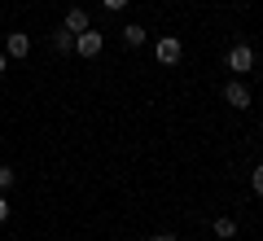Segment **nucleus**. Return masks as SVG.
<instances>
[{"instance_id":"obj_1","label":"nucleus","mask_w":263,"mask_h":241,"mask_svg":"<svg viewBox=\"0 0 263 241\" xmlns=\"http://www.w3.org/2000/svg\"><path fill=\"white\" fill-rule=\"evenodd\" d=\"M154 57H158L162 66H176L180 57H184V44H180L176 35H167V40H158V44H154Z\"/></svg>"},{"instance_id":"obj_2","label":"nucleus","mask_w":263,"mask_h":241,"mask_svg":"<svg viewBox=\"0 0 263 241\" xmlns=\"http://www.w3.org/2000/svg\"><path fill=\"white\" fill-rule=\"evenodd\" d=\"M101 44H105V40H101V31H92V27H88V31H79L75 53H79V57H97V53H101Z\"/></svg>"},{"instance_id":"obj_3","label":"nucleus","mask_w":263,"mask_h":241,"mask_svg":"<svg viewBox=\"0 0 263 241\" xmlns=\"http://www.w3.org/2000/svg\"><path fill=\"white\" fill-rule=\"evenodd\" d=\"M228 70H237V75L254 70V48H250V44H237L233 53H228Z\"/></svg>"},{"instance_id":"obj_4","label":"nucleus","mask_w":263,"mask_h":241,"mask_svg":"<svg viewBox=\"0 0 263 241\" xmlns=\"http://www.w3.org/2000/svg\"><path fill=\"white\" fill-rule=\"evenodd\" d=\"M224 101L233 105V110H246V105H250V88H246L241 79H233V84L224 88Z\"/></svg>"},{"instance_id":"obj_5","label":"nucleus","mask_w":263,"mask_h":241,"mask_svg":"<svg viewBox=\"0 0 263 241\" xmlns=\"http://www.w3.org/2000/svg\"><path fill=\"white\" fill-rule=\"evenodd\" d=\"M27 53H31V40L22 35V31H13V35H9V57H18V62H22Z\"/></svg>"},{"instance_id":"obj_6","label":"nucleus","mask_w":263,"mask_h":241,"mask_svg":"<svg viewBox=\"0 0 263 241\" xmlns=\"http://www.w3.org/2000/svg\"><path fill=\"white\" fill-rule=\"evenodd\" d=\"M66 31H70V35L88 31V13H84V9H70V13H66Z\"/></svg>"},{"instance_id":"obj_7","label":"nucleus","mask_w":263,"mask_h":241,"mask_svg":"<svg viewBox=\"0 0 263 241\" xmlns=\"http://www.w3.org/2000/svg\"><path fill=\"white\" fill-rule=\"evenodd\" d=\"M123 44H127V48H141V44H145V27H136V22L123 27Z\"/></svg>"},{"instance_id":"obj_8","label":"nucleus","mask_w":263,"mask_h":241,"mask_svg":"<svg viewBox=\"0 0 263 241\" xmlns=\"http://www.w3.org/2000/svg\"><path fill=\"white\" fill-rule=\"evenodd\" d=\"M215 237H219V241L237 237V219H228V215H219V219H215Z\"/></svg>"},{"instance_id":"obj_9","label":"nucleus","mask_w":263,"mask_h":241,"mask_svg":"<svg viewBox=\"0 0 263 241\" xmlns=\"http://www.w3.org/2000/svg\"><path fill=\"white\" fill-rule=\"evenodd\" d=\"M53 44H57V53H75V35H70V31H57V40H53Z\"/></svg>"},{"instance_id":"obj_10","label":"nucleus","mask_w":263,"mask_h":241,"mask_svg":"<svg viewBox=\"0 0 263 241\" xmlns=\"http://www.w3.org/2000/svg\"><path fill=\"white\" fill-rule=\"evenodd\" d=\"M13 180H18V176H13V167H0V193H9Z\"/></svg>"},{"instance_id":"obj_11","label":"nucleus","mask_w":263,"mask_h":241,"mask_svg":"<svg viewBox=\"0 0 263 241\" xmlns=\"http://www.w3.org/2000/svg\"><path fill=\"white\" fill-rule=\"evenodd\" d=\"M250 184H254V193H259V197H263V162H259V167H254V171H250Z\"/></svg>"},{"instance_id":"obj_12","label":"nucleus","mask_w":263,"mask_h":241,"mask_svg":"<svg viewBox=\"0 0 263 241\" xmlns=\"http://www.w3.org/2000/svg\"><path fill=\"white\" fill-rule=\"evenodd\" d=\"M9 219V202H5V193H0V224Z\"/></svg>"},{"instance_id":"obj_13","label":"nucleus","mask_w":263,"mask_h":241,"mask_svg":"<svg viewBox=\"0 0 263 241\" xmlns=\"http://www.w3.org/2000/svg\"><path fill=\"white\" fill-rule=\"evenodd\" d=\"M101 5H105V9L114 13V9H123V5H127V0H101Z\"/></svg>"},{"instance_id":"obj_14","label":"nucleus","mask_w":263,"mask_h":241,"mask_svg":"<svg viewBox=\"0 0 263 241\" xmlns=\"http://www.w3.org/2000/svg\"><path fill=\"white\" fill-rule=\"evenodd\" d=\"M149 241H176V237H171V232H158V237H149Z\"/></svg>"},{"instance_id":"obj_15","label":"nucleus","mask_w":263,"mask_h":241,"mask_svg":"<svg viewBox=\"0 0 263 241\" xmlns=\"http://www.w3.org/2000/svg\"><path fill=\"white\" fill-rule=\"evenodd\" d=\"M5 70H9V57H5V53H0V75H5Z\"/></svg>"}]
</instances>
